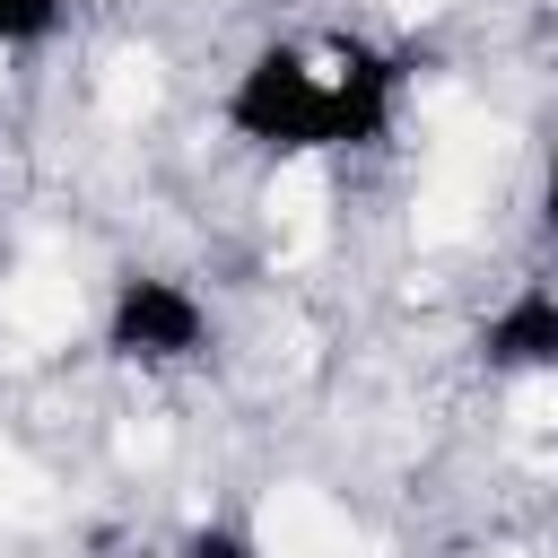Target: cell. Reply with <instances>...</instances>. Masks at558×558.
Listing matches in <instances>:
<instances>
[{
  "mask_svg": "<svg viewBox=\"0 0 558 558\" xmlns=\"http://www.w3.org/2000/svg\"><path fill=\"white\" fill-rule=\"evenodd\" d=\"M401 105H410V52L357 26H305V35H262L227 70L218 131L270 166H314V157L384 148Z\"/></svg>",
  "mask_w": 558,
  "mask_h": 558,
  "instance_id": "1",
  "label": "cell"
},
{
  "mask_svg": "<svg viewBox=\"0 0 558 558\" xmlns=\"http://www.w3.org/2000/svg\"><path fill=\"white\" fill-rule=\"evenodd\" d=\"M105 357L113 366H140V375H192L209 349H218V314L192 279L174 270H122L105 288V323H96Z\"/></svg>",
  "mask_w": 558,
  "mask_h": 558,
  "instance_id": "2",
  "label": "cell"
},
{
  "mask_svg": "<svg viewBox=\"0 0 558 558\" xmlns=\"http://www.w3.org/2000/svg\"><path fill=\"white\" fill-rule=\"evenodd\" d=\"M480 366L488 375H558V279H514L480 314Z\"/></svg>",
  "mask_w": 558,
  "mask_h": 558,
  "instance_id": "3",
  "label": "cell"
},
{
  "mask_svg": "<svg viewBox=\"0 0 558 558\" xmlns=\"http://www.w3.org/2000/svg\"><path fill=\"white\" fill-rule=\"evenodd\" d=\"M70 26V0H0V52H44Z\"/></svg>",
  "mask_w": 558,
  "mask_h": 558,
  "instance_id": "4",
  "label": "cell"
},
{
  "mask_svg": "<svg viewBox=\"0 0 558 558\" xmlns=\"http://www.w3.org/2000/svg\"><path fill=\"white\" fill-rule=\"evenodd\" d=\"M532 227H541V244L558 253V131L541 140V183H532Z\"/></svg>",
  "mask_w": 558,
  "mask_h": 558,
  "instance_id": "5",
  "label": "cell"
},
{
  "mask_svg": "<svg viewBox=\"0 0 558 558\" xmlns=\"http://www.w3.org/2000/svg\"><path fill=\"white\" fill-rule=\"evenodd\" d=\"M122 558H183V549H122Z\"/></svg>",
  "mask_w": 558,
  "mask_h": 558,
  "instance_id": "6",
  "label": "cell"
}]
</instances>
